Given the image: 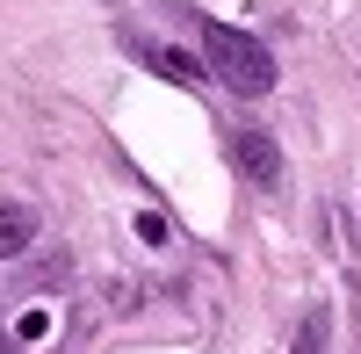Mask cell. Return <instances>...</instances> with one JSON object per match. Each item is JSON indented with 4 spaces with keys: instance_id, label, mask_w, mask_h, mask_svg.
I'll return each mask as SVG.
<instances>
[{
    "instance_id": "obj_1",
    "label": "cell",
    "mask_w": 361,
    "mask_h": 354,
    "mask_svg": "<svg viewBox=\"0 0 361 354\" xmlns=\"http://www.w3.org/2000/svg\"><path fill=\"white\" fill-rule=\"evenodd\" d=\"M202 66L217 73L231 94H246V102L275 87V51L260 37H246V29H231V22H202Z\"/></svg>"
},
{
    "instance_id": "obj_2",
    "label": "cell",
    "mask_w": 361,
    "mask_h": 354,
    "mask_svg": "<svg viewBox=\"0 0 361 354\" xmlns=\"http://www.w3.org/2000/svg\"><path fill=\"white\" fill-rule=\"evenodd\" d=\"M231 152H238V173H246L253 188H275V181H282V145L267 138V130H238Z\"/></svg>"
},
{
    "instance_id": "obj_3",
    "label": "cell",
    "mask_w": 361,
    "mask_h": 354,
    "mask_svg": "<svg viewBox=\"0 0 361 354\" xmlns=\"http://www.w3.org/2000/svg\"><path fill=\"white\" fill-rule=\"evenodd\" d=\"M29 239H37V210H22V202H0V260L29 253Z\"/></svg>"
},
{
    "instance_id": "obj_4",
    "label": "cell",
    "mask_w": 361,
    "mask_h": 354,
    "mask_svg": "<svg viewBox=\"0 0 361 354\" xmlns=\"http://www.w3.org/2000/svg\"><path fill=\"white\" fill-rule=\"evenodd\" d=\"M145 58H152V66H159L166 80H180V87H188V80H202V73H209V66H195L188 51H145Z\"/></svg>"
},
{
    "instance_id": "obj_5",
    "label": "cell",
    "mask_w": 361,
    "mask_h": 354,
    "mask_svg": "<svg viewBox=\"0 0 361 354\" xmlns=\"http://www.w3.org/2000/svg\"><path fill=\"white\" fill-rule=\"evenodd\" d=\"M325 326H333V311H304V326H296V354H325Z\"/></svg>"
},
{
    "instance_id": "obj_6",
    "label": "cell",
    "mask_w": 361,
    "mask_h": 354,
    "mask_svg": "<svg viewBox=\"0 0 361 354\" xmlns=\"http://www.w3.org/2000/svg\"><path fill=\"white\" fill-rule=\"evenodd\" d=\"M137 239H145V246H166V224H159L152 210H145V217H137Z\"/></svg>"
},
{
    "instance_id": "obj_7",
    "label": "cell",
    "mask_w": 361,
    "mask_h": 354,
    "mask_svg": "<svg viewBox=\"0 0 361 354\" xmlns=\"http://www.w3.org/2000/svg\"><path fill=\"white\" fill-rule=\"evenodd\" d=\"M44 333H51V318H44V311H29L22 326H15V340H44Z\"/></svg>"
},
{
    "instance_id": "obj_8",
    "label": "cell",
    "mask_w": 361,
    "mask_h": 354,
    "mask_svg": "<svg viewBox=\"0 0 361 354\" xmlns=\"http://www.w3.org/2000/svg\"><path fill=\"white\" fill-rule=\"evenodd\" d=\"M0 354H15V347H8V340H0Z\"/></svg>"
}]
</instances>
